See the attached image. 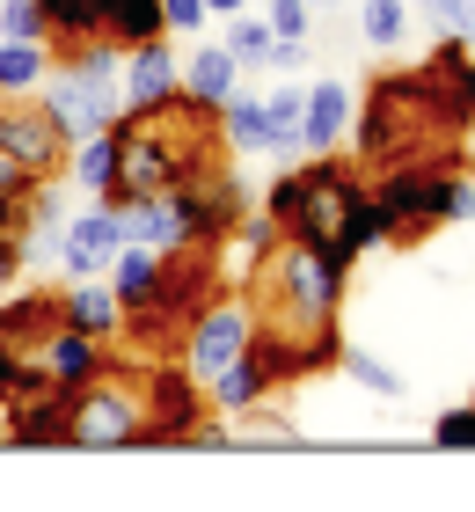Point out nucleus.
Listing matches in <instances>:
<instances>
[{"instance_id": "obj_5", "label": "nucleus", "mask_w": 475, "mask_h": 512, "mask_svg": "<svg viewBox=\"0 0 475 512\" xmlns=\"http://www.w3.org/2000/svg\"><path fill=\"white\" fill-rule=\"evenodd\" d=\"M147 439V388L139 374H117V359L95 381L66 388V447L103 454V447H139Z\"/></svg>"}, {"instance_id": "obj_4", "label": "nucleus", "mask_w": 475, "mask_h": 512, "mask_svg": "<svg viewBox=\"0 0 475 512\" xmlns=\"http://www.w3.org/2000/svg\"><path fill=\"white\" fill-rule=\"evenodd\" d=\"M461 176H468V154L461 147H439V154H424V161H395V169H380L373 198H380V213L395 220L388 242H410L417 249L424 235H439V227L454 220Z\"/></svg>"}, {"instance_id": "obj_27", "label": "nucleus", "mask_w": 475, "mask_h": 512, "mask_svg": "<svg viewBox=\"0 0 475 512\" xmlns=\"http://www.w3.org/2000/svg\"><path fill=\"white\" fill-rule=\"evenodd\" d=\"M432 447H446V454H475V403H454V410L432 417Z\"/></svg>"}, {"instance_id": "obj_29", "label": "nucleus", "mask_w": 475, "mask_h": 512, "mask_svg": "<svg viewBox=\"0 0 475 512\" xmlns=\"http://www.w3.org/2000/svg\"><path fill=\"white\" fill-rule=\"evenodd\" d=\"M0 37H44V8L37 0H0Z\"/></svg>"}, {"instance_id": "obj_7", "label": "nucleus", "mask_w": 475, "mask_h": 512, "mask_svg": "<svg viewBox=\"0 0 475 512\" xmlns=\"http://www.w3.org/2000/svg\"><path fill=\"white\" fill-rule=\"evenodd\" d=\"M0 154L15 161V169L30 176H66V161H74V132L52 118V103L37 96H0Z\"/></svg>"}, {"instance_id": "obj_1", "label": "nucleus", "mask_w": 475, "mask_h": 512, "mask_svg": "<svg viewBox=\"0 0 475 512\" xmlns=\"http://www.w3.org/2000/svg\"><path fill=\"white\" fill-rule=\"evenodd\" d=\"M242 300L256 315V330L278 337L285 352H293L300 381H315L337 366L344 352V330H337V308H344V278L322 264V249H307L293 235H278L271 256H256V264L242 271Z\"/></svg>"}, {"instance_id": "obj_8", "label": "nucleus", "mask_w": 475, "mask_h": 512, "mask_svg": "<svg viewBox=\"0 0 475 512\" xmlns=\"http://www.w3.org/2000/svg\"><path fill=\"white\" fill-rule=\"evenodd\" d=\"M169 205H176V235L198 242V249H227V235H234L242 213H249V198H242V183H234L227 161H220V169L183 176L176 191H169Z\"/></svg>"}, {"instance_id": "obj_14", "label": "nucleus", "mask_w": 475, "mask_h": 512, "mask_svg": "<svg viewBox=\"0 0 475 512\" xmlns=\"http://www.w3.org/2000/svg\"><path fill=\"white\" fill-rule=\"evenodd\" d=\"M110 366V337H88V330H74V322H59L52 330V344H44V374H52V388H81V381H95Z\"/></svg>"}, {"instance_id": "obj_10", "label": "nucleus", "mask_w": 475, "mask_h": 512, "mask_svg": "<svg viewBox=\"0 0 475 512\" xmlns=\"http://www.w3.org/2000/svg\"><path fill=\"white\" fill-rule=\"evenodd\" d=\"M125 249V220H117V205H88V213L66 220V235H59V271L66 278H103L110 271V256Z\"/></svg>"}, {"instance_id": "obj_32", "label": "nucleus", "mask_w": 475, "mask_h": 512, "mask_svg": "<svg viewBox=\"0 0 475 512\" xmlns=\"http://www.w3.org/2000/svg\"><path fill=\"white\" fill-rule=\"evenodd\" d=\"M249 0H205V15H242Z\"/></svg>"}, {"instance_id": "obj_2", "label": "nucleus", "mask_w": 475, "mask_h": 512, "mask_svg": "<svg viewBox=\"0 0 475 512\" xmlns=\"http://www.w3.org/2000/svg\"><path fill=\"white\" fill-rule=\"evenodd\" d=\"M37 96L52 103V118L74 132V139L110 132L117 110H125V52H117L110 37L66 44V52H52V66H44Z\"/></svg>"}, {"instance_id": "obj_28", "label": "nucleus", "mask_w": 475, "mask_h": 512, "mask_svg": "<svg viewBox=\"0 0 475 512\" xmlns=\"http://www.w3.org/2000/svg\"><path fill=\"white\" fill-rule=\"evenodd\" d=\"M410 8H424L439 22V37H461V44H475V0H410Z\"/></svg>"}, {"instance_id": "obj_26", "label": "nucleus", "mask_w": 475, "mask_h": 512, "mask_svg": "<svg viewBox=\"0 0 475 512\" xmlns=\"http://www.w3.org/2000/svg\"><path fill=\"white\" fill-rule=\"evenodd\" d=\"M337 366H344V374L359 381L366 395H402V374H395V366H380L373 352H359V344H344V352H337Z\"/></svg>"}, {"instance_id": "obj_15", "label": "nucleus", "mask_w": 475, "mask_h": 512, "mask_svg": "<svg viewBox=\"0 0 475 512\" xmlns=\"http://www.w3.org/2000/svg\"><path fill=\"white\" fill-rule=\"evenodd\" d=\"M234 88H242V59H234L227 44H198V52L183 59V96H190V103L220 110Z\"/></svg>"}, {"instance_id": "obj_20", "label": "nucleus", "mask_w": 475, "mask_h": 512, "mask_svg": "<svg viewBox=\"0 0 475 512\" xmlns=\"http://www.w3.org/2000/svg\"><path fill=\"white\" fill-rule=\"evenodd\" d=\"M220 139H227V154H264V96H249V88H234V96L220 103Z\"/></svg>"}, {"instance_id": "obj_31", "label": "nucleus", "mask_w": 475, "mask_h": 512, "mask_svg": "<svg viewBox=\"0 0 475 512\" xmlns=\"http://www.w3.org/2000/svg\"><path fill=\"white\" fill-rule=\"evenodd\" d=\"M161 22H169V30H205V0H161Z\"/></svg>"}, {"instance_id": "obj_21", "label": "nucleus", "mask_w": 475, "mask_h": 512, "mask_svg": "<svg viewBox=\"0 0 475 512\" xmlns=\"http://www.w3.org/2000/svg\"><path fill=\"white\" fill-rule=\"evenodd\" d=\"M37 8H44V37H52V52L103 37V0H37Z\"/></svg>"}, {"instance_id": "obj_23", "label": "nucleus", "mask_w": 475, "mask_h": 512, "mask_svg": "<svg viewBox=\"0 0 475 512\" xmlns=\"http://www.w3.org/2000/svg\"><path fill=\"white\" fill-rule=\"evenodd\" d=\"M110 176H117V139H110V132H88V139H74L66 183H81V191H95V198H103V191H110Z\"/></svg>"}, {"instance_id": "obj_3", "label": "nucleus", "mask_w": 475, "mask_h": 512, "mask_svg": "<svg viewBox=\"0 0 475 512\" xmlns=\"http://www.w3.org/2000/svg\"><path fill=\"white\" fill-rule=\"evenodd\" d=\"M359 198H366V183H359V169H351L344 147H337V154H307L293 176H278L271 191H264V213H271L293 242H307V249L329 256L344 213H351Z\"/></svg>"}, {"instance_id": "obj_33", "label": "nucleus", "mask_w": 475, "mask_h": 512, "mask_svg": "<svg viewBox=\"0 0 475 512\" xmlns=\"http://www.w3.org/2000/svg\"><path fill=\"white\" fill-rule=\"evenodd\" d=\"M0 447H8V403H0Z\"/></svg>"}, {"instance_id": "obj_24", "label": "nucleus", "mask_w": 475, "mask_h": 512, "mask_svg": "<svg viewBox=\"0 0 475 512\" xmlns=\"http://www.w3.org/2000/svg\"><path fill=\"white\" fill-rule=\"evenodd\" d=\"M359 37L373 52H402L410 44V0H366L359 8Z\"/></svg>"}, {"instance_id": "obj_9", "label": "nucleus", "mask_w": 475, "mask_h": 512, "mask_svg": "<svg viewBox=\"0 0 475 512\" xmlns=\"http://www.w3.org/2000/svg\"><path fill=\"white\" fill-rule=\"evenodd\" d=\"M249 330H256V315H249V300L242 293H212L198 315H190V330H183V366L198 374L205 388L227 374L234 359L249 352Z\"/></svg>"}, {"instance_id": "obj_25", "label": "nucleus", "mask_w": 475, "mask_h": 512, "mask_svg": "<svg viewBox=\"0 0 475 512\" xmlns=\"http://www.w3.org/2000/svg\"><path fill=\"white\" fill-rule=\"evenodd\" d=\"M220 44H227L242 66H271V44H278V37H271V22H256V15H227V37H220Z\"/></svg>"}, {"instance_id": "obj_16", "label": "nucleus", "mask_w": 475, "mask_h": 512, "mask_svg": "<svg viewBox=\"0 0 475 512\" xmlns=\"http://www.w3.org/2000/svg\"><path fill=\"white\" fill-rule=\"evenodd\" d=\"M59 308H66V322L88 330V337H125V300H117L110 286H95V278L59 286Z\"/></svg>"}, {"instance_id": "obj_6", "label": "nucleus", "mask_w": 475, "mask_h": 512, "mask_svg": "<svg viewBox=\"0 0 475 512\" xmlns=\"http://www.w3.org/2000/svg\"><path fill=\"white\" fill-rule=\"evenodd\" d=\"M147 388V439L139 447H183V439H227V425H212V395L190 366H147L139 374Z\"/></svg>"}, {"instance_id": "obj_13", "label": "nucleus", "mask_w": 475, "mask_h": 512, "mask_svg": "<svg viewBox=\"0 0 475 512\" xmlns=\"http://www.w3.org/2000/svg\"><path fill=\"white\" fill-rule=\"evenodd\" d=\"M8 447H66V388H30L8 403Z\"/></svg>"}, {"instance_id": "obj_12", "label": "nucleus", "mask_w": 475, "mask_h": 512, "mask_svg": "<svg viewBox=\"0 0 475 512\" xmlns=\"http://www.w3.org/2000/svg\"><path fill=\"white\" fill-rule=\"evenodd\" d=\"M351 118H359V96H351L344 81H315L307 88V110H300V147L307 154H337Z\"/></svg>"}, {"instance_id": "obj_30", "label": "nucleus", "mask_w": 475, "mask_h": 512, "mask_svg": "<svg viewBox=\"0 0 475 512\" xmlns=\"http://www.w3.org/2000/svg\"><path fill=\"white\" fill-rule=\"evenodd\" d=\"M271 37H307V22H315V15H307V0H271Z\"/></svg>"}, {"instance_id": "obj_17", "label": "nucleus", "mask_w": 475, "mask_h": 512, "mask_svg": "<svg viewBox=\"0 0 475 512\" xmlns=\"http://www.w3.org/2000/svg\"><path fill=\"white\" fill-rule=\"evenodd\" d=\"M110 293L125 300V315H132V308H147V300L161 293V249L125 242V249L110 256Z\"/></svg>"}, {"instance_id": "obj_22", "label": "nucleus", "mask_w": 475, "mask_h": 512, "mask_svg": "<svg viewBox=\"0 0 475 512\" xmlns=\"http://www.w3.org/2000/svg\"><path fill=\"white\" fill-rule=\"evenodd\" d=\"M44 66H52L44 37H0V96H30L44 81Z\"/></svg>"}, {"instance_id": "obj_11", "label": "nucleus", "mask_w": 475, "mask_h": 512, "mask_svg": "<svg viewBox=\"0 0 475 512\" xmlns=\"http://www.w3.org/2000/svg\"><path fill=\"white\" fill-rule=\"evenodd\" d=\"M183 96V59L169 52V37H147L125 52V110H161Z\"/></svg>"}, {"instance_id": "obj_19", "label": "nucleus", "mask_w": 475, "mask_h": 512, "mask_svg": "<svg viewBox=\"0 0 475 512\" xmlns=\"http://www.w3.org/2000/svg\"><path fill=\"white\" fill-rule=\"evenodd\" d=\"M103 37L117 52H132V44H147V37H169L161 0H103Z\"/></svg>"}, {"instance_id": "obj_18", "label": "nucleus", "mask_w": 475, "mask_h": 512, "mask_svg": "<svg viewBox=\"0 0 475 512\" xmlns=\"http://www.w3.org/2000/svg\"><path fill=\"white\" fill-rule=\"evenodd\" d=\"M117 220H125V242H147V249H176V205L169 198H110Z\"/></svg>"}]
</instances>
